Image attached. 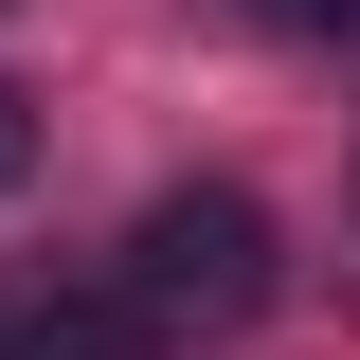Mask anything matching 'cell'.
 I'll return each instance as SVG.
<instances>
[{"label": "cell", "instance_id": "obj_3", "mask_svg": "<svg viewBox=\"0 0 360 360\" xmlns=\"http://www.w3.org/2000/svg\"><path fill=\"white\" fill-rule=\"evenodd\" d=\"M18 180H37V90L0 72V198H18Z\"/></svg>", "mask_w": 360, "mask_h": 360}, {"label": "cell", "instance_id": "obj_1", "mask_svg": "<svg viewBox=\"0 0 360 360\" xmlns=\"http://www.w3.org/2000/svg\"><path fill=\"white\" fill-rule=\"evenodd\" d=\"M127 324L144 342H234V324L288 288V252H270V198H234V180H162L127 217Z\"/></svg>", "mask_w": 360, "mask_h": 360}, {"label": "cell", "instance_id": "obj_2", "mask_svg": "<svg viewBox=\"0 0 360 360\" xmlns=\"http://www.w3.org/2000/svg\"><path fill=\"white\" fill-rule=\"evenodd\" d=\"M0 360H162L108 270H0Z\"/></svg>", "mask_w": 360, "mask_h": 360}, {"label": "cell", "instance_id": "obj_4", "mask_svg": "<svg viewBox=\"0 0 360 360\" xmlns=\"http://www.w3.org/2000/svg\"><path fill=\"white\" fill-rule=\"evenodd\" d=\"M234 18H270V37H360V0H234Z\"/></svg>", "mask_w": 360, "mask_h": 360}]
</instances>
